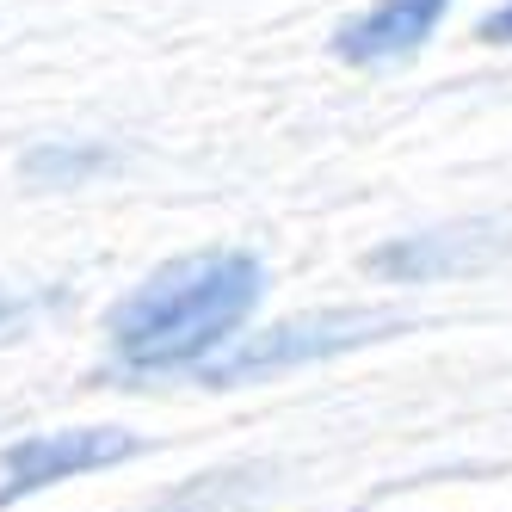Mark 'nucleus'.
<instances>
[{
  "mask_svg": "<svg viewBox=\"0 0 512 512\" xmlns=\"http://www.w3.org/2000/svg\"><path fill=\"white\" fill-rule=\"evenodd\" d=\"M142 457V438L124 432V426H62V432H25L13 445H0V512L44 494V488H62L75 475H93V469H118Z\"/></svg>",
  "mask_w": 512,
  "mask_h": 512,
  "instance_id": "20e7f679",
  "label": "nucleus"
},
{
  "mask_svg": "<svg viewBox=\"0 0 512 512\" xmlns=\"http://www.w3.org/2000/svg\"><path fill=\"white\" fill-rule=\"evenodd\" d=\"M56 303H62V290H19V284H0V340L31 334V327H38Z\"/></svg>",
  "mask_w": 512,
  "mask_h": 512,
  "instance_id": "6e6552de",
  "label": "nucleus"
},
{
  "mask_svg": "<svg viewBox=\"0 0 512 512\" xmlns=\"http://www.w3.org/2000/svg\"><path fill=\"white\" fill-rule=\"evenodd\" d=\"M266 297V260L247 247H204L155 266L130 297L105 315V377L149 383L192 377L210 364Z\"/></svg>",
  "mask_w": 512,
  "mask_h": 512,
  "instance_id": "f257e3e1",
  "label": "nucleus"
},
{
  "mask_svg": "<svg viewBox=\"0 0 512 512\" xmlns=\"http://www.w3.org/2000/svg\"><path fill=\"white\" fill-rule=\"evenodd\" d=\"M451 13V0H371L358 19L334 31V56L352 68H389L426 50L438 19Z\"/></svg>",
  "mask_w": 512,
  "mask_h": 512,
  "instance_id": "39448f33",
  "label": "nucleus"
},
{
  "mask_svg": "<svg viewBox=\"0 0 512 512\" xmlns=\"http://www.w3.org/2000/svg\"><path fill=\"white\" fill-rule=\"evenodd\" d=\"M408 327H414V315H401V309H315V315H290V321H272V327H253L247 340H229L210 364H198L192 383H204V389L266 383V377H284V371H303V364L395 340V334H408Z\"/></svg>",
  "mask_w": 512,
  "mask_h": 512,
  "instance_id": "f03ea898",
  "label": "nucleus"
},
{
  "mask_svg": "<svg viewBox=\"0 0 512 512\" xmlns=\"http://www.w3.org/2000/svg\"><path fill=\"white\" fill-rule=\"evenodd\" d=\"M266 482L272 469L266 463H235V469H210V475H192L179 482L173 494L155 500V512H247L266 500Z\"/></svg>",
  "mask_w": 512,
  "mask_h": 512,
  "instance_id": "0eeeda50",
  "label": "nucleus"
},
{
  "mask_svg": "<svg viewBox=\"0 0 512 512\" xmlns=\"http://www.w3.org/2000/svg\"><path fill=\"white\" fill-rule=\"evenodd\" d=\"M475 38H482V44H512V0H506V7H494V13H482Z\"/></svg>",
  "mask_w": 512,
  "mask_h": 512,
  "instance_id": "1a4fd4ad",
  "label": "nucleus"
},
{
  "mask_svg": "<svg viewBox=\"0 0 512 512\" xmlns=\"http://www.w3.org/2000/svg\"><path fill=\"white\" fill-rule=\"evenodd\" d=\"M512 260V216H463L445 229H414L389 235L383 247L364 253V272L383 284H438V278H469Z\"/></svg>",
  "mask_w": 512,
  "mask_h": 512,
  "instance_id": "7ed1b4c3",
  "label": "nucleus"
},
{
  "mask_svg": "<svg viewBox=\"0 0 512 512\" xmlns=\"http://www.w3.org/2000/svg\"><path fill=\"white\" fill-rule=\"evenodd\" d=\"M118 167H124V149H112L99 136H50L19 155V179L38 192H75V186H93L99 173H118Z\"/></svg>",
  "mask_w": 512,
  "mask_h": 512,
  "instance_id": "423d86ee",
  "label": "nucleus"
}]
</instances>
